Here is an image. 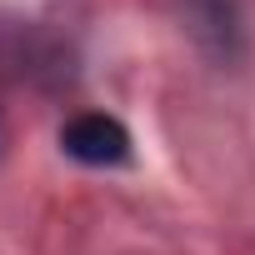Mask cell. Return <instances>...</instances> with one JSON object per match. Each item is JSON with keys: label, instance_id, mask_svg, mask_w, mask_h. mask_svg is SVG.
Returning <instances> with one entry per match:
<instances>
[{"label": "cell", "instance_id": "obj_1", "mask_svg": "<svg viewBox=\"0 0 255 255\" xmlns=\"http://www.w3.org/2000/svg\"><path fill=\"white\" fill-rule=\"evenodd\" d=\"M60 150L70 160H80V165H125L130 160V130L115 115L85 110L60 130Z\"/></svg>", "mask_w": 255, "mask_h": 255}]
</instances>
